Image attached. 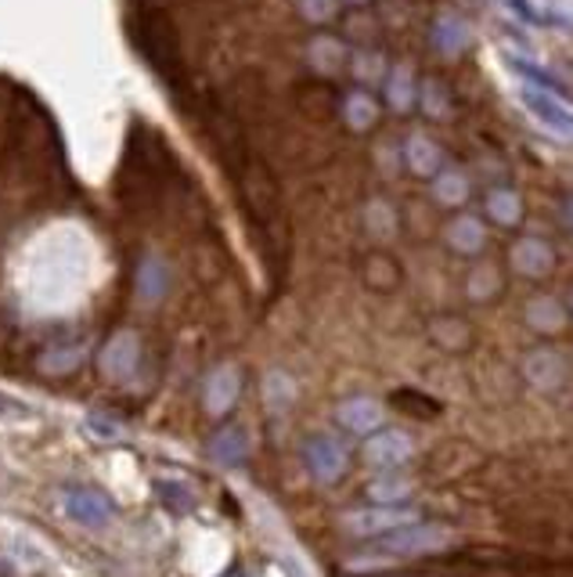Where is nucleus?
<instances>
[{
    "mask_svg": "<svg viewBox=\"0 0 573 577\" xmlns=\"http://www.w3.org/2000/svg\"><path fill=\"white\" fill-rule=\"evenodd\" d=\"M455 541V535L444 527V524H404L379 535L375 541V552L383 556H397V559H412V556H429V552H441L447 545Z\"/></svg>",
    "mask_w": 573,
    "mask_h": 577,
    "instance_id": "nucleus-1",
    "label": "nucleus"
},
{
    "mask_svg": "<svg viewBox=\"0 0 573 577\" xmlns=\"http://www.w3.org/2000/svg\"><path fill=\"white\" fill-rule=\"evenodd\" d=\"M520 101L526 116L534 119L541 130L555 134V138H570L573 134V119H570V105L560 95H549V90H534V87H520Z\"/></svg>",
    "mask_w": 573,
    "mask_h": 577,
    "instance_id": "nucleus-2",
    "label": "nucleus"
},
{
    "mask_svg": "<svg viewBox=\"0 0 573 577\" xmlns=\"http://www.w3.org/2000/svg\"><path fill=\"white\" fill-rule=\"evenodd\" d=\"M304 462H307L310 477L318 480V483H336L346 473V466H350V454H346V448L339 444L336 437L318 433V437L307 440Z\"/></svg>",
    "mask_w": 573,
    "mask_h": 577,
    "instance_id": "nucleus-3",
    "label": "nucleus"
},
{
    "mask_svg": "<svg viewBox=\"0 0 573 577\" xmlns=\"http://www.w3.org/2000/svg\"><path fill=\"white\" fill-rule=\"evenodd\" d=\"M138 358H141V340L138 332H116V336L105 343V351L98 358L101 372L116 379V383H124V379L134 375V369H138Z\"/></svg>",
    "mask_w": 573,
    "mask_h": 577,
    "instance_id": "nucleus-4",
    "label": "nucleus"
},
{
    "mask_svg": "<svg viewBox=\"0 0 573 577\" xmlns=\"http://www.w3.org/2000/svg\"><path fill=\"white\" fill-rule=\"evenodd\" d=\"M412 451H415L412 437L401 430H372V437L365 440V459L375 469H394L401 462H408Z\"/></svg>",
    "mask_w": 573,
    "mask_h": 577,
    "instance_id": "nucleus-5",
    "label": "nucleus"
},
{
    "mask_svg": "<svg viewBox=\"0 0 573 577\" xmlns=\"http://www.w3.org/2000/svg\"><path fill=\"white\" fill-rule=\"evenodd\" d=\"M238 393H243V375H238L235 364H220V369L209 372L206 390H202V404L209 415H228Z\"/></svg>",
    "mask_w": 573,
    "mask_h": 577,
    "instance_id": "nucleus-6",
    "label": "nucleus"
},
{
    "mask_svg": "<svg viewBox=\"0 0 573 577\" xmlns=\"http://www.w3.org/2000/svg\"><path fill=\"white\" fill-rule=\"evenodd\" d=\"M415 512L412 509H357V512H346V530L360 538H379L386 530L412 524Z\"/></svg>",
    "mask_w": 573,
    "mask_h": 577,
    "instance_id": "nucleus-7",
    "label": "nucleus"
},
{
    "mask_svg": "<svg viewBox=\"0 0 573 577\" xmlns=\"http://www.w3.org/2000/svg\"><path fill=\"white\" fill-rule=\"evenodd\" d=\"M512 267L520 271L526 278H545L549 271L555 267V250L549 246L545 238H520L512 246Z\"/></svg>",
    "mask_w": 573,
    "mask_h": 577,
    "instance_id": "nucleus-8",
    "label": "nucleus"
},
{
    "mask_svg": "<svg viewBox=\"0 0 573 577\" xmlns=\"http://www.w3.org/2000/svg\"><path fill=\"white\" fill-rule=\"evenodd\" d=\"M66 509L77 524H87V527H101L112 520V502L105 498L101 491H87V488H72L66 495Z\"/></svg>",
    "mask_w": 573,
    "mask_h": 577,
    "instance_id": "nucleus-9",
    "label": "nucleus"
},
{
    "mask_svg": "<svg viewBox=\"0 0 573 577\" xmlns=\"http://www.w3.org/2000/svg\"><path fill=\"white\" fill-rule=\"evenodd\" d=\"M523 375L531 379L537 390H555L566 379V361L560 351H534L523 361Z\"/></svg>",
    "mask_w": 573,
    "mask_h": 577,
    "instance_id": "nucleus-10",
    "label": "nucleus"
},
{
    "mask_svg": "<svg viewBox=\"0 0 573 577\" xmlns=\"http://www.w3.org/2000/svg\"><path fill=\"white\" fill-rule=\"evenodd\" d=\"M336 415H339V427H346L350 433H360V437H368L372 430L383 427V408L375 404L372 398H350V401H343Z\"/></svg>",
    "mask_w": 573,
    "mask_h": 577,
    "instance_id": "nucleus-11",
    "label": "nucleus"
},
{
    "mask_svg": "<svg viewBox=\"0 0 573 577\" xmlns=\"http://www.w3.org/2000/svg\"><path fill=\"white\" fill-rule=\"evenodd\" d=\"M404 163H408L412 174L433 177L444 166V151L436 148V141H429L426 134H412V138L404 141Z\"/></svg>",
    "mask_w": 573,
    "mask_h": 577,
    "instance_id": "nucleus-12",
    "label": "nucleus"
},
{
    "mask_svg": "<svg viewBox=\"0 0 573 577\" xmlns=\"http://www.w3.org/2000/svg\"><path fill=\"white\" fill-rule=\"evenodd\" d=\"M249 454V437L238 427H224L209 437V459L217 466H243Z\"/></svg>",
    "mask_w": 573,
    "mask_h": 577,
    "instance_id": "nucleus-13",
    "label": "nucleus"
},
{
    "mask_svg": "<svg viewBox=\"0 0 573 577\" xmlns=\"http://www.w3.org/2000/svg\"><path fill=\"white\" fill-rule=\"evenodd\" d=\"M307 58H310V66H314V72H322V76H336V72H343V66H346V43L339 40V37H314L310 43H307Z\"/></svg>",
    "mask_w": 573,
    "mask_h": 577,
    "instance_id": "nucleus-14",
    "label": "nucleus"
},
{
    "mask_svg": "<svg viewBox=\"0 0 573 577\" xmlns=\"http://www.w3.org/2000/svg\"><path fill=\"white\" fill-rule=\"evenodd\" d=\"M415 72L412 66H394V69H386V101H389V109L394 113H412L415 109Z\"/></svg>",
    "mask_w": 573,
    "mask_h": 577,
    "instance_id": "nucleus-15",
    "label": "nucleus"
},
{
    "mask_svg": "<svg viewBox=\"0 0 573 577\" xmlns=\"http://www.w3.org/2000/svg\"><path fill=\"white\" fill-rule=\"evenodd\" d=\"M433 43H436V51L455 58L470 48V26H465L458 14H441V19L433 22Z\"/></svg>",
    "mask_w": 573,
    "mask_h": 577,
    "instance_id": "nucleus-16",
    "label": "nucleus"
},
{
    "mask_svg": "<svg viewBox=\"0 0 573 577\" xmlns=\"http://www.w3.org/2000/svg\"><path fill=\"white\" fill-rule=\"evenodd\" d=\"M447 242H451V250L455 253H465V256H473L487 246V232H484V224H480L476 217H455L447 224Z\"/></svg>",
    "mask_w": 573,
    "mask_h": 577,
    "instance_id": "nucleus-17",
    "label": "nucleus"
},
{
    "mask_svg": "<svg viewBox=\"0 0 573 577\" xmlns=\"http://www.w3.org/2000/svg\"><path fill=\"white\" fill-rule=\"evenodd\" d=\"M138 293L148 303H159L166 293H170V267H166L152 253H148L141 261V267H138Z\"/></svg>",
    "mask_w": 573,
    "mask_h": 577,
    "instance_id": "nucleus-18",
    "label": "nucleus"
},
{
    "mask_svg": "<svg viewBox=\"0 0 573 577\" xmlns=\"http://www.w3.org/2000/svg\"><path fill=\"white\" fill-rule=\"evenodd\" d=\"M343 119H346V127L350 130H372L375 127V119H379V101H375L368 90H350L343 101Z\"/></svg>",
    "mask_w": 573,
    "mask_h": 577,
    "instance_id": "nucleus-19",
    "label": "nucleus"
},
{
    "mask_svg": "<svg viewBox=\"0 0 573 577\" xmlns=\"http://www.w3.org/2000/svg\"><path fill=\"white\" fill-rule=\"evenodd\" d=\"M526 325L537 332H560L566 325V311L560 300L552 296H534L526 303Z\"/></svg>",
    "mask_w": 573,
    "mask_h": 577,
    "instance_id": "nucleus-20",
    "label": "nucleus"
},
{
    "mask_svg": "<svg viewBox=\"0 0 573 577\" xmlns=\"http://www.w3.org/2000/svg\"><path fill=\"white\" fill-rule=\"evenodd\" d=\"M487 217L502 227H516L523 221V199L512 188H491L487 192Z\"/></svg>",
    "mask_w": 573,
    "mask_h": 577,
    "instance_id": "nucleus-21",
    "label": "nucleus"
},
{
    "mask_svg": "<svg viewBox=\"0 0 573 577\" xmlns=\"http://www.w3.org/2000/svg\"><path fill=\"white\" fill-rule=\"evenodd\" d=\"M433 195L444 206H462L470 199V177L462 170H451V166H441V170L433 174Z\"/></svg>",
    "mask_w": 573,
    "mask_h": 577,
    "instance_id": "nucleus-22",
    "label": "nucleus"
},
{
    "mask_svg": "<svg viewBox=\"0 0 573 577\" xmlns=\"http://www.w3.org/2000/svg\"><path fill=\"white\" fill-rule=\"evenodd\" d=\"M512 69H516V76L523 80V87H534V90H549V95H560L566 98L563 84H555V76L549 69H541L537 62H523V58H508Z\"/></svg>",
    "mask_w": 573,
    "mask_h": 577,
    "instance_id": "nucleus-23",
    "label": "nucleus"
},
{
    "mask_svg": "<svg viewBox=\"0 0 573 577\" xmlns=\"http://www.w3.org/2000/svg\"><path fill=\"white\" fill-rule=\"evenodd\" d=\"M156 495H159V502L170 509L174 516H185L195 506V495L185 488V483H177V480H156Z\"/></svg>",
    "mask_w": 573,
    "mask_h": 577,
    "instance_id": "nucleus-24",
    "label": "nucleus"
},
{
    "mask_svg": "<svg viewBox=\"0 0 573 577\" xmlns=\"http://www.w3.org/2000/svg\"><path fill=\"white\" fill-rule=\"evenodd\" d=\"M497 288H502V275H497L494 264H480L473 267L470 282H465V293H470L473 300H491Z\"/></svg>",
    "mask_w": 573,
    "mask_h": 577,
    "instance_id": "nucleus-25",
    "label": "nucleus"
},
{
    "mask_svg": "<svg viewBox=\"0 0 573 577\" xmlns=\"http://www.w3.org/2000/svg\"><path fill=\"white\" fill-rule=\"evenodd\" d=\"M415 101H422V109H426V116H433V119H444V116L451 113V95H447V87L436 84V80L422 84V90L415 95Z\"/></svg>",
    "mask_w": 573,
    "mask_h": 577,
    "instance_id": "nucleus-26",
    "label": "nucleus"
},
{
    "mask_svg": "<svg viewBox=\"0 0 573 577\" xmlns=\"http://www.w3.org/2000/svg\"><path fill=\"white\" fill-rule=\"evenodd\" d=\"M365 221H368V232H372V235H379V238H389V235H394V224H397L394 209H389V203H383V199L368 203Z\"/></svg>",
    "mask_w": 573,
    "mask_h": 577,
    "instance_id": "nucleus-27",
    "label": "nucleus"
},
{
    "mask_svg": "<svg viewBox=\"0 0 573 577\" xmlns=\"http://www.w3.org/2000/svg\"><path fill=\"white\" fill-rule=\"evenodd\" d=\"M350 66H354V76H357V80H365V84H372V80H379V76H386V62H383V58L375 55V51L354 55Z\"/></svg>",
    "mask_w": 573,
    "mask_h": 577,
    "instance_id": "nucleus-28",
    "label": "nucleus"
},
{
    "mask_svg": "<svg viewBox=\"0 0 573 577\" xmlns=\"http://www.w3.org/2000/svg\"><path fill=\"white\" fill-rule=\"evenodd\" d=\"M336 4L339 0H296L299 14L310 22V26H325L332 22V14H336Z\"/></svg>",
    "mask_w": 573,
    "mask_h": 577,
    "instance_id": "nucleus-29",
    "label": "nucleus"
},
{
    "mask_svg": "<svg viewBox=\"0 0 573 577\" xmlns=\"http://www.w3.org/2000/svg\"><path fill=\"white\" fill-rule=\"evenodd\" d=\"M368 495L375 498V502H394V498L408 495V480H375Z\"/></svg>",
    "mask_w": 573,
    "mask_h": 577,
    "instance_id": "nucleus-30",
    "label": "nucleus"
},
{
    "mask_svg": "<svg viewBox=\"0 0 573 577\" xmlns=\"http://www.w3.org/2000/svg\"><path fill=\"white\" fill-rule=\"evenodd\" d=\"M0 419H29V408L22 401L8 398V393H0Z\"/></svg>",
    "mask_w": 573,
    "mask_h": 577,
    "instance_id": "nucleus-31",
    "label": "nucleus"
},
{
    "mask_svg": "<svg viewBox=\"0 0 573 577\" xmlns=\"http://www.w3.org/2000/svg\"><path fill=\"white\" fill-rule=\"evenodd\" d=\"M343 4H350V8H360V4H365V0H343Z\"/></svg>",
    "mask_w": 573,
    "mask_h": 577,
    "instance_id": "nucleus-32",
    "label": "nucleus"
},
{
    "mask_svg": "<svg viewBox=\"0 0 573 577\" xmlns=\"http://www.w3.org/2000/svg\"><path fill=\"white\" fill-rule=\"evenodd\" d=\"M224 577H243V574H238V570H228V574H224Z\"/></svg>",
    "mask_w": 573,
    "mask_h": 577,
    "instance_id": "nucleus-33",
    "label": "nucleus"
}]
</instances>
